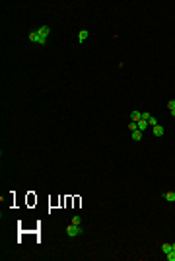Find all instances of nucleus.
<instances>
[{
    "label": "nucleus",
    "instance_id": "nucleus-10",
    "mask_svg": "<svg viewBox=\"0 0 175 261\" xmlns=\"http://www.w3.org/2000/svg\"><path fill=\"white\" fill-rule=\"evenodd\" d=\"M148 125H150V127H156V125H158V119H156L154 115H150V119H148Z\"/></svg>",
    "mask_w": 175,
    "mask_h": 261
},
{
    "label": "nucleus",
    "instance_id": "nucleus-1",
    "mask_svg": "<svg viewBox=\"0 0 175 261\" xmlns=\"http://www.w3.org/2000/svg\"><path fill=\"white\" fill-rule=\"evenodd\" d=\"M49 35H51V28L49 25H41V28H37L33 29V31H29V41L31 43H37V45H45L47 39H49Z\"/></svg>",
    "mask_w": 175,
    "mask_h": 261
},
{
    "label": "nucleus",
    "instance_id": "nucleus-13",
    "mask_svg": "<svg viewBox=\"0 0 175 261\" xmlns=\"http://www.w3.org/2000/svg\"><path fill=\"white\" fill-rule=\"evenodd\" d=\"M80 222H82V218H80V216L76 215V216H74V218H72V224H80Z\"/></svg>",
    "mask_w": 175,
    "mask_h": 261
},
{
    "label": "nucleus",
    "instance_id": "nucleus-12",
    "mask_svg": "<svg viewBox=\"0 0 175 261\" xmlns=\"http://www.w3.org/2000/svg\"><path fill=\"white\" fill-rule=\"evenodd\" d=\"M136 129H138V127H136V123L130 121V123H129V130H136Z\"/></svg>",
    "mask_w": 175,
    "mask_h": 261
},
{
    "label": "nucleus",
    "instance_id": "nucleus-5",
    "mask_svg": "<svg viewBox=\"0 0 175 261\" xmlns=\"http://www.w3.org/2000/svg\"><path fill=\"white\" fill-rule=\"evenodd\" d=\"M140 119H142V113H140V111H132V113H130V121H132V123H138Z\"/></svg>",
    "mask_w": 175,
    "mask_h": 261
},
{
    "label": "nucleus",
    "instance_id": "nucleus-14",
    "mask_svg": "<svg viewBox=\"0 0 175 261\" xmlns=\"http://www.w3.org/2000/svg\"><path fill=\"white\" fill-rule=\"evenodd\" d=\"M171 249H173V252H175V242H173V244H171Z\"/></svg>",
    "mask_w": 175,
    "mask_h": 261
},
{
    "label": "nucleus",
    "instance_id": "nucleus-11",
    "mask_svg": "<svg viewBox=\"0 0 175 261\" xmlns=\"http://www.w3.org/2000/svg\"><path fill=\"white\" fill-rule=\"evenodd\" d=\"M166 259H167V261H175V252H169V253H166Z\"/></svg>",
    "mask_w": 175,
    "mask_h": 261
},
{
    "label": "nucleus",
    "instance_id": "nucleus-7",
    "mask_svg": "<svg viewBox=\"0 0 175 261\" xmlns=\"http://www.w3.org/2000/svg\"><path fill=\"white\" fill-rule=\"evenodd\" d=\"M130 136H132L134 142H138V140H142V130H138V129L132 130V135H130Z\"/></svg>",
    "mask_w": 175,
    "mask_h": 261
},
{
    "label": "nucleus",
    "instance_id": "nucleus-3",
    "mask_svg": "<svg viewBox=\"0 0 175 261\" xmlns=\"http://www.w3.org/2000/svg\"><path fill=\"white\" fill-rule=\"evenodd\" d=\"M88 37H90V31H88V29H80L78 31V43H84Z\"/></svg>",
    "mask_w": 175,
    "mask_h": 261
},
{
    "label": "nucleus",
    "instance_id": "nucleus-6",
    "mask_svg": "<svg viewBox=\"0 0 175 261\" xmlns=\"http://www.w3.org/2000/svg\"><path fill=\"white\" fill-rule=\"evenodd\" d=\"M163 199H166L167 203H173L175 201V191H166L163 193Z\"/></svg>",
    "mask_w": 175,
    "mask_h": 261
},
{
    "label": "nucleus",
    "instance_id": "nucleus-9",
    "mask_svg": "<svg viewBox=\"0 0 175 261\" xmlns=\"http://www.w3.org/2000/svg\"><path fill=\"white\" fill-rule=\"evenodd\" d=\"M169 252H173V249H171V244H161V253L166 255V253H169Z\"/></svg>",
    "mask_w": 175,
    "mask_h": 261
},
{
    "label": "nucleus",
    "instance_id": "nucleus-4",
    "mask_svg": "<svg viewBox=\"0 0 175 261\" xmlns=\"http://www.w3.org/2000/svg\"><path fill=\"white\" fill-rule=\"evenodd\" d=\"M152 133H154V136H163L166 129H163L161 125H156V127H152Z\"/></svg>",
    "mask_w": 175,
    "mask_h": 261
},
{
    "label": "nucleus",
    "instance_id": "nucleus-2",
    "mask_svg": "<svg viewBox=\"0 0 175 261\" xmlns=\"http://www.w3.org/2000/svg\"><path fill=\"white\" fill-rule=\"evenodd\" d=\"M80 234H82V226L80 224H70V226H66V236L68 238H76Z\"/></svg>",
    "mask_w": 175,
    "mask_h": 261
},
{
    "label": "nucleus",
    "instance_id": "nucleus-8",
    "mask_svg": "<svg viewBox=\"0 0 175 261\" xmlns=\"http://www.w3.org/2000/svg\"><path fill=\"white\" fill-rule=\"evenodd\" d=\"M136 127H138V130H146V129H148V127H150V125H148V121H144V119H140V121L136 123Z\"/></svg>",
    "mask_w": 175,
    "mask_h": 261
}]
</instances>
